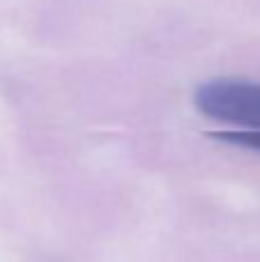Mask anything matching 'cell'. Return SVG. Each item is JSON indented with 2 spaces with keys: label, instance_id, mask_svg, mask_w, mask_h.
Wrapping results in <instances>:
<instances>
[{
  "label": "cell",
  "instance_id": "obj_2",
  "mask_svg": "<svg viewBox=\"0 0 260 262\" xmlns=\"http://www.w3.org/2000/svg\"><path fill=\"white\" fill-rule=\"evenodd\" d=\"M212 136L224 140V143L242 145V147L258 149L260 152V129H233V131H219V134H212Z\"/></svg>",
  "mask_w": 260,
  "mask_h": 262
},
{
  "label": "cell",
  "instance_id": "obj_1",
  "mask_svg": "<svg viewBox=\"0 0 260 262\" xmlns=\"http://www.w3.org/2000/svg\"><path fill=\"white\" fill-rule=\"evenodd\" d=\"M196 108L203 115L240 129H260V83L219 78L196 90Z\"/></svg>",
  "mask_w": 260,
  "mask_h": 262
}]
</instances>
